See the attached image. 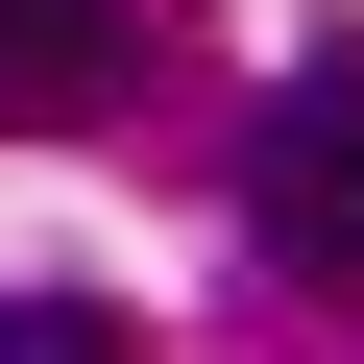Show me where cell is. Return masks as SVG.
Instances as JSON below:
<instances>
[{
    "label": "cell",
    "instance_id": "obj_1",
    "mask_svg": "<svg viewBox=\"0 0 364 364\" xmlns=\"http://www.w3.org/2000/svg\"><path fill=\"white\" fill-rule=\"evenodd\" d=\"M243 243L291 291H364V49H291L243 122Z\"/></svg>",
    "mask_w": 364,
    "mask_h": 364
},
{
    "label": "cell",
    "instance_id": "obj_2",
    "mask_svg": "<svg viewBox=\"0 0 364 364\" xmlns=\"http://www.w3.org/2000/svg\"><path fill=\"white\" fill-rule=\"evenodd\" d=\"M146 73V25L122 0H0V146H49V122H97Z\"/></svg>",
    "mask_w": 364,
    "mask_h": 364
},
{
    "label": "cell",
    "instance_id": "obj_3",
    "mask_svg": "<svg viewBox=\"0 0 364 364\" xmlns=\"http://www.w3.org/2000/svg\"><path fill=\"white\" fill-rule=\"evenodd\" d=\"M0 364H146V340H122L97 291H0Z\"/></svg>",
    "mask_w": 364,
    "mask_h": 364
}]
</instances>
